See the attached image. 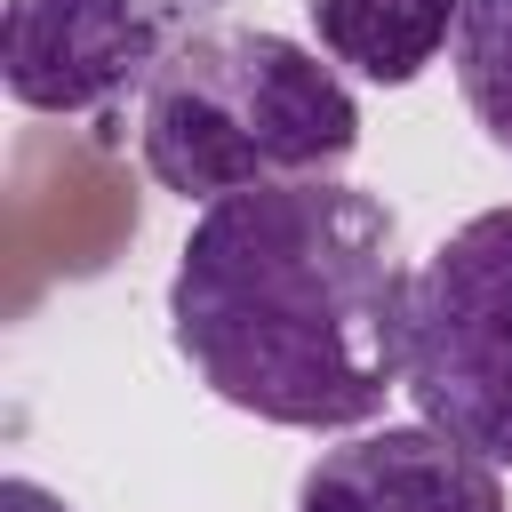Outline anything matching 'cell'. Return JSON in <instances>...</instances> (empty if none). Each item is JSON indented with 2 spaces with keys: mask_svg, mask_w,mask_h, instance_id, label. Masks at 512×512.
<instances>
[{
  "mask_svg": "<svg viewBox=\"0 0 512 512\" xmlns=\"http://www.w3.org/2000/svg\"><path fill=\"white\" fill-rule=\"evenodd\" d=\"M408 288L400 216L344 176H304L192 216L168 336L224 408L280 432H360L408 384Z\"/></svg>",
  "mask_w": 512,
  "mask_h": 512,
  "instance_id": "obj_1",
  "label": "cell"
},
{
  "mask_svg": "<svg viewBox=\"0 0 512 512\" xmlns=\"http://www.w3.org/2000/svg\"><path fill=\"white\" fill-rule=\"evenodd\" d=\"M136 152L160 192L232 200L336 176L360 152V104L320 48L264 24H216L184 40L144 88Z\"/></svg>",
  "mask_w": 512,
  "mask_h": 512,
  "instance_id": "obj_2",
  "label": "cell"
},
{
  "mask_svg": "<svg viewBox=\"0 0 512 512\" xmlns=\"http://www.w3.org/2000/svg\"><path fill=\"white\" fill-rule=\"evenodd\" d=\"M408 400L432 432L512 472V208L464 216L416 264Z\"/></svg>",
  "mask_w": 512,
  "mask_h": 512,
  "instance_id": "obj_3",
  "label": "cell"
},
{
  "mask_svg": "<svg viewBox=\"0 0 512 512\" xmlns=\"http://www.w3.org/2000/svg\"><path fill=\"white\" fill-rule=\"evenodd\" d=\"M168 32L136 0H8L0 8V80L24 112L48 120H120L168 64Z\"/></svg>",
  "mask_w": 512,
  "mask_h": 512,
  "instance_id": "obj_4",
  "label": "cell"
},
{
  "mask_svg": "<svg viewBox=\"0 0 512 512\" xmlns=\"http://www.w3.org/2000/svg\"><path fill=\"white\" fill-rule=\"evenodd\" d=\"M296 512H504V472L416 416L320 448L296 480Z\"/></svg>",
  "mask_w": 512,
  "mask_h": 512,
  "instance_id": "obj_5",
  "label": "cell"
},
{
  "mask_svg": "<svg viewBox=\"0 0 512 512\" xmlns=\"http://www.w3.org/2000/svg\"><path fill=\"white\" fill-rule=\"evenodd\" d=\"M320 56L368 88H408L440 64L464 24V0H304Z\"/></svg>",
  "mask_w": 512,
  "mask_h": 512,
  "instance_id": "obj_6",
  "label": "cell"
},
{
  "mask_svg": "<svg viewBox=\"0 0 512 512\" xmlns=\"http://www.w3.org/2000/svg\"><path fill=\"white\" fill-rule=\"evenodd\" d=\"M456 88L480 136L512 160V0H464L456 24Z\"/></svg>",
  "mask_w": 512,
  "mask_h": 512,
  "instance_id": "obj_7",
  "label": "cell"
},
{
  "mask_svg": "<svg viewBox=\"0 0 512 512\" xmlns=\"http://www.w3.org/2000/svg\"><path fill=\"white\" fill-rule=\"evenodd\" d=\"M160 32H168V48H184V40H200V32H216V16H224V0H136Z\"/></svg>",
  "mask_w": 512,
  "mask_h": 512,
  "instance_id": "obj_8",
  "label": "cell"
},
{
  "mask_svg": "<svg viewBox=\"0 0 512 512\" xmlns=\"http://www.w3.org/2000/svg\"><path fill=\"white\" fill-rule=\"evenodd\" d=\"M0 512H64V496H48L40 480H0Z\"/></svg>",
  "mask_w": 512,
  "mask_h": 512,
  "instance_id": "obj_9",
  "label": "cell"
}]
</instances>
